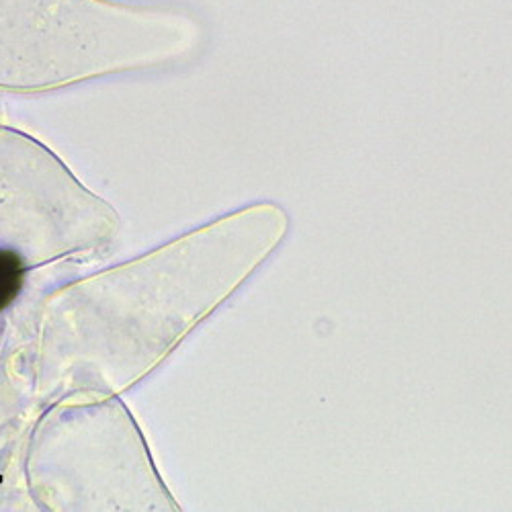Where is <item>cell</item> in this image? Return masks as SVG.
<instances>
[{"instance_id":"obj_1","label":"cell","mask_w":512,"mask_h":512,"mask_svg":"<svg viewBox=\"0 0 512 512\" xmlns=\"http://www.w3.org/2000/svg\"><path fill=\"white\" fill-rule=\"evenodd\" d=\"M25 283L23 259L13 250H0V312L9 308Z\"/></svg>"}]
</instances>
